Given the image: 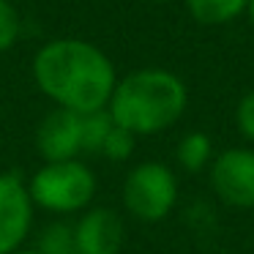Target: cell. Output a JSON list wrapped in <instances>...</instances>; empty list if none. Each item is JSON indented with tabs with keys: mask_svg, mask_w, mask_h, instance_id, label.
Masks as SVG:
<instances>
[{
	"mask_svg": "<svg viewBox=\"0 0 254 254\" xmlns=\"http://www.w3.org/2000/svg\"><path fill=\"white\" fill-rule=\"evenodd\" d=\"M33 79L47 99L77 115L107 110L118 85L107 52L82 39L47 41L33 58Z\"/></svg>",
	"mask_w": 254,
	"mask_h": 254,
	"instance_id": "1",
	"label": "cell"
},
{
	"mask_svg": "<svg viewBox=\"0 0 254 254\" xmlns=\"http://www.w3.org/2000/svg\"><path fill=\"white\" fill-rule=\"evenodd\" d=\"M189 107V88L175 71L137 68L118 79L110 99L112 123L134 137H150L172 128Z\"/></svg>",
	"mask_w": 254,
	"mask_h": 254,
	"instance_id": "2",
	"label": "cell"
},
{
	"mask_svg": "<svg viewBox=\"0 0 254 254\" xmlns=\"http://www.w3.org/2000/svg\"><path fill=\"white\" fill-rule=\"evenodd\" d=\"M28 194L39 208L58 216H71L88 210L90 199L96 197V175L79 159L44 161V167L30 178Z\"/></svg>",
	"mask_w": 254,
	"mask_h": 254,
	"instance_id": "3",
	"label": "cell"
},
{
	"mask_svg": "<svg viewBox=\"0 0 254 254\" xmlns=\"http://www.w3.org/2000/svg\"><path fill=\"white\" fill-rule=\"evenodd\" d=\"M178 202V178L161 161H142L123 181V208L139 221H161Z\"/></svg>",
	"mask_w": 254,
	"mask_h": 254,
	"instance_id": "4",
	"label": "cell"
},
{
	"mask_svg": "<svg viewBox=\"0 0 254 254\" xmlns=\"http://www.w3.org/2000/svg\"><path fill=\"white\" fill-rule=\"evenodd\" d=\"M210 186L224 205L235 210H254V150H221L210 161Z\"/></svg>",
	"mask_w": 254,
	"mask_h": 254,
	"instance_id": "5",
	"label": "cell"
},
{
	"mask_svg": "<svg viewBox=\"0 0 254 254\" xmlns=\"http://www.w3.org/2000/svg\"><path fill=\"white\" fill-rule=\"evenodd\" d=\"M33 224V199L28 186L11 172L0 175V254H14Z\"/></svg>",
	"mask_w": 254,
	"mask_h": 254,
	"instance_id": "6",
	"label": "cell"
},
{
	"mask_svg": "<svg viewBox=\"0 0 254 254\" xmlns=\"http://www.w3.org/2000/svg\"><path fill=\"white\" fill-rule=\"evenodd\" d=\"M36 150L44 161H68L82 153V115L52 110L36 128Z\"/></svg>",
	"mask_w": 254,
	"mask_h": 254,
	"instance_id": "7",
	"label": "cell"
},
{
	"mask_svg": "<svg viewBox=\"0 0 254 254\" xmlns=\"http://www.w3.org/2000/svg\"><path fill=\"white\" fill-rule=\"evenodd\" d=\"M74 238L79 254H121L126 227L112 208H90L74 224Z\"/></svg>",
	"mask_w": 254,
	"mask_h": 254,
	"instance_id": "8",
	"label": "cell"
},
{
	"mask_svg": "<svg viewBox=\"0 0 254 254\" xmlns=\"http://www.w3.org/2000/svg\"><path fill=\"white\" fill-rule=\"evenodd\" d=\"M199 25H227L232 19L243 17L249 8V0H183Z\"/></svg>",
	"mask_w": 254,
	"mask_h": 254,
	"instance_id": "9",
	"label": "cell"
},
{
	"mask_svg": "<svg viewBox=\"0 0 254 254\" xmlns=\"http://www.w3.org/2000/svg\"><path fill=\"white\" fill-rule=\"evenodd\" d=\"M175 159L186 172H202L205 167L213 161V139H210L205 131L183 134V139L178 142Z\"/></svg>",
	"mask_w": 254,
	"mask_h": 254,
	"instance_id": "10",
	"label": "cell"
},
{
	"mask_svg": "<svg viewBox=\"0 0 254 254\" xmlns=\"http://www.w3.org/2000/svg\"><path fill=\"white\" fill-rule=\"evenodd\" d=\"M39 254H79L77 252V238H74V224L66 221H52L39 232L36 241Z\"/></svg>",
	"mask_w": 254,
	"mask_h": 254,
	"instance_id": "11",
	"label": "cell"
},
{
	"mask_svg": "<svg viewBox=\"0 0 254 254\" xmlns=\"http://www.w3.org/2000/svg\"><path fill=\"white\" fill-rule=\"evenodd\" d=\"M112 115L110 110H96L82 115V153H101L107 134L112 131Z\"/></svg>",
	"mask_w": 254,
	"mask_h": 254,
	"instance_id": "12",
	"label": "cell"
},
{
	"mask_svg": "<svg viewBox=\"0 0 254 254\" xmlns=\"http://www.w3.org/2000/svg\"><path fill=\"white\" fill-rule=\"evenodd\" d=\"M134 142H137V137L131 131H126L121 126H112V131L107 134L104 145H101V156L110 161H126L134 153Z\"/></svg>",
	"mask_w": 254,
	"mask_h": 254,
	"instance_id": "13",
	"label": "cell"
},
{
	"mask_svg": "<svg viewBox=\"0 0 254 254\" xmlns=\"http://www.w3.org/2000/svg\"><path fill=\"white\" fill-rule=\"evenodd\" d=\"M19 30H22L19 11L14 8L11 0H0V52L11 50V47L17 44Z\"/></svg>",
	"mask_w": 254,
	"mask_h": 254,
	"instance_id": "14",
	"label": "cell"
},
{
	"mask_svg": "<svg viewBox=\"0 0 254 254\" xmlns=\"http://www.w3.org/2000/svg\"><path fill=\"white\" fill-rule=\"evenodd\" d=\"M235 126H238V131H241L243 139L254 142V90L243 93L241 101H238V107H235Z\"/></svg>",
	"mask_w": 254,
	"mask_h": 254,
	"instance_id": "15",
	"label": "cell"
},
{
	"mask_svg": "<svg viewBox=\"0 0 254 254\" xmlns=\"http://www.w3.org/2000/svg\"><path fill=\"white\" fill-rule=\"evenodd\" d=\"M246 17H249V25L254 30V0H249V8H246Z\"/></svg>",
	"mask_w": 254,
	"mask_h": 254,
	"instance_id": "16",
	"label": "cell"
},
{
	"mask_svg": "<svg viewBox=\"0 0 254 254\" xmlns=\"http://www.w3.org/2000/svg\"><path fill=\"white\" fill-rule=\"evenodd\" d=\"M14 254H39L36 249H19V252H14Z\"/></svg>",
	"mask_w": 254,
	"mask_h": 254,
	"instance_id": "17",
	"label": "cell"
},
{
	"mask_svg": "<svg viewBox=\"0 0 254 254\" xmlns=\"http://www.w3.org/2000/svg\"><path fill=\"white\" fill-rule=\"evenodd\" d=\"M159 3H170V0H159Z\"/></svg>",
	"mask_w": 254,
	"mask_h": 254,
	"instance_id": "18",
	"label": "cell"
}]
</instances>
